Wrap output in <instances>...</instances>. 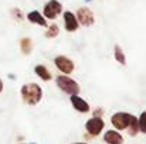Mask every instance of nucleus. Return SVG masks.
Here are the masks:
<instances>
[{
	"label": "nucleus",
	"instance_id": "f257e3e1",
	"mask_svg": "<svg viewBox=\"0 0 146 144\" xmlns=\"http://www.w3.org/2000/svg\"><path fill=\"white\" fill-rule=\"evenodd\" d=\"M43 88L37 82H27L23 84L20 88V96L21 100L29 106H36L43 100Z\"/></svg>",
	"mask_w": 146,
	"mask_h": 144
},
{
	"label": "nucleus",
	"instance_id": "f03ea898",
	"mask_svg": "<svg viewBox=\"0 0 146 144\" xmlns=\"http://www.w3.org/2000/svg\"><path fill=\"white\" fill-rule=\"evenodd\" d=\"M54 81H55L57 88H58L61 92H64L65 95H68V96L80 95V92H81L80 84H78L74 78H71V75L60 74V75H57V76L54 78Z\"/></svg>",
	"mask_w": 146,
	"mask_h": 144
},
{
	"label": "nucleus",
	"instance_id": "7ed1b4c3",
	"mask_svg": "<svg viewBox=\"0 0 146 144\" xmlns=\"http://www.w3.org/2000/svg\"><path fill=\"white\" fill-rule=\"evenodd\" d=\"M64 11V6L60 0H48L43 6V16L48 21H55Z\"/></svg>",
	"mask_w": 146,
	"mask_h": 144
},
{
	"label": "nucleus",
	"instance_id": "20e7f679",
	"mask_svg": "<svg viewBox=\"0 0 146 144\" xmlns=\"http://www.w3.org/2000/svg\"><path fill=\"white\" fill-rule=\"evenodd\" d=\"M54 66L64 75H72L75 72V62L67 55H57L54 58Z\"/></svg>",
	"mask_w": 146,
	"mask_h": 144
},
{
	"label": "nucleus",
	"instance_id": "39448f33",
	"mask_svg": "<svg viewBox=\"0 0 146 144\" xmlns=\"http://www.w3.org/2000/svg\"><path fill=\"white\" fill-rule=\"evenodd\" d=\"M77 20L80 23V26L82 27H92L97 21L95 18V13L92 11V9H90L88 6H81L77 9Z\"/></svg>",
	"mask_w": 146,
	"mask_h": 144
},
{
	"label": "nucleus",
	"instance_id": "423d86ee",
	"mask_svg": "<svg viewBox=\"0 0 146 144\" xmlns=\"http://www.w3.org/2000/svg\"><path fill=\"white\" fill-rule=\"evenodd\" d=\"M132 116L133 114H131L128 112H116V113H113L111 116V123H112L115 130L122 132V130L128 129V126H129V123L132 120Z\"/></svg>",
	"mask_w": 146,
	"mask_h": 144
},
{
	"label": "nucleus",
	"instance_id": "0eeeda50",
	"mask_svg": "<svg viewBox=\"0 0 146 144\" xmlns=\"http://www.w3.org/2000/svg\"><path fill=\"white\" fill-rule=\"evenodd\" d=\"M105 129V122L102 117H97V116H92L91 119H88L85 122V130L87 133L91 136V137H97L99 136Z\"/></svg>",
	"mask_w": 146,
	"mask_h": 144
},
{
	"label": "nucleus",
	"instance_id": "6e6552de",
	"mask_svg": "<svg viewBox=\"0 0 146 144\" xmlns=\"http://www.w3.org/2000/svg\"><path fill=\"white\" fill-rule=\"evenodd\" d=\"M61 16H62V24H64V28L67 33H75L81 27L77 20L75 13H72L71 10H64Z\"/></svg>",
	"mask_w": 146,
	"mask_h": 144
},
{
	"label": "nucleus",
	"instance_id": "1a4fd4ad",
	"mask_svg": "<svg viewBox=\"0 0 146 144\" xmlns=\"http://www.w3.org/2000/svg\"><path fill=\"white\" fill-rule=\"evenodd\" d=\"M26 20L31 24H36L38 27H47L48 26V20L43 16V13L40 10H30L27 14H26Z\"/></svg>",
	"mask_w": 146,
	"mask_h": 144
},
{
	"label": "nucleus",
	"instance_id": "9d476101",
	"mask_svg": "<svg viewBox=\"0 0 146 144\" xmlns=\"http://www.w3.org/2000/svg\"><path fill=\"white\" fill-rule=\"evenodd\" d=\"M70 102H71V106L80 112V113H90L91 112V106L90 103L80 95H71L70 96Z\"/></svg>",
	"mask_w": 146,
	"mask_h": 144
},
{
	"label": "nucleus",
	"instance_id": "9b49d317",
	"mask_svg": "<svg viewBox=\"0 0 146 144\" xmlns=\"http://www.w3.org/2000/svg\"><path fill=\"white\" fill-rule=\"evenodd\" d=\"M34 74L37 75V78H40L43 82H50V81H52V74H51V71L48 69V66L47 65H44V64H36L34 65Z\"/></svg>",
	"mask_w": 146,
	"mask_h": 144
},
{
	"label": "nucleus",
	"instance_id": "f8f14e48",
	"mask_svg": "<svg viewBox=\"0 0 146 144\" xmlns=\"http://www.w3.org/2000/svg\"><path fill=\"white\" fill-rule=\"evenodd\" d=\"M104 141L106 144H123V136L119 130H106L104 134Z\"/></svg>",
	"mask_w": 146,
	"mask_h": 144
},
{
	"label": "nucleus",
	"instance_id": "ddd939ff",
	"mask_svg": "<svg viewBox=\"0 0 146 144\" xmlns=\"http://www.w3.org/2000/svg\"><path fill=\"white\" fill-rule=\"evenodd\" d=\"M19 45H20V51H21L23 55H30L33 52V49H34V43H33V40L30 37L20 38Z\"/></svg>",
	"mask_w": 146,
	"mask_h": 144
},
{
	"label": "nucleus",
	"instance_id": "4468645a",
	"mask_svg": "<svg viewBox=\"0 0 146 144\" xmlns=\"http://www.w3.org/2000/svg\"><path fill=\"white\" fill-rule=\"evenodd\" d=\"M60 26L55 23V21H51L48 26L46 27V33H44V37L48 38V40H52V38H57L60 36Z\"/></svg>",
	"mask_w": 146,
	"mask_h": 144
},
{
	"label": "nucleus",
	"instance_id": "2eb2a0df",
	"mask_svg": "<svg viewBox=\"0 0 146 144\" xmlns=\"http://www.w3.org/2000/svg\"><path fill=\"white\" fill-rule=\"evenodd\" d=\"M113 58H115V61L119 65L126 66V55H125V51L122 49V47L119 44H115L113 45Z\"/></svg>",
	"mask_w": 146,
	"mask_h": 144
},
{
	"label": "nucleus",
	"instance_id": "dca6fc26",
	"mask_svg": "<svg viewBox=\"0 0 146 144\" xmlns=\"http://www.w3.org/2000/svg\"><path fill=\"white\" fill-rule=\"evenodd\" d=\"M126 130H128V134L132 136V137H135L139 133V123H138V117L136 116H132V120H131V123H129Z\"/></svg>",
	"mask_w": 146,
	"mask_h": 144
},
{
	"label": "nucleus",
	"instance_id": "f3484780",
	"mask_svg": "<svg viewBox=\"0 0 146 144\" xmlns=\"http://www.w3.org/2000/svg\"><path fill=\"white\" fill-rule=\"evenodd\" d=\"M10 16H11V18H13L14 21H19V23L24 21V18H26V16L23 14L21 9H19V7H13V9L10 10Z\"/></svg>",
	"mask_w": 146,
	"mask_h": 144
},
{
	"label": "nucleus",
	"instance_id": "a211bd4d",
	"mask_svg": "<svg viewBox=\"0 0 146 144\" xmlns=\"http://www.w3.org/2000/svg\"><path fill=\"white\" fill-rule=\"evenodd\" d=\"M138 123H139V133L146 134V110H143V112L139 114Z\"/></svg>",
	"mask_w": 146,
	"mask_h": 144
},
{
	"label": "nucleus",
	"instance_id": "6ab92c4d",
	"mask_svg": "<svg viewBox=\"0 0 146 144\" xmlns=\"http://www.w3.org/2000/svg\"><path fill=\"white\" fill-rule=\"evenodd\" d=\"M102 114H104V109H102V107H97V109H94V116H97V117H102Z\"/></svg>",
	"mask_w": 146,
	"mask_h": 144
},
{
	"label": "nucleus",
	"instance_id": "aec40b11",
	"mask_svg": "<svg viewBox=\"0 0 146 144\" xmlns=\"http://www.w3.org/2000/svg\"><path fill=\"white\" fill-rule=\"evenodd\" d=\"M7 78L11 79V81H16V75L14 74H7Z\"/></svg>",
	"mask_w": 146,
	"mask_h": 144
},
{
	"label": "nucleus",
	"instance_id": "412c9836",
	"mask_svg": "<svg viewBox=\"0 0 146 144\" xmlns=\"http://www.w3.org/2000/svg\"><path fill=\"white\" fill-rule=\"evenodd\" d=\"M3 89H4V82L1 81V78H0V93L3 92Z\"/></svg>",
	"mask_w": 146,
	"mask_h": 144
},
{
	"label": "nucleus",
	"instance_id": "4be33fe9",
	"mask_svg": "<svg viewBox=\"0 0 146 144\" xmlns=\"http://www.w3.org/2000/svg\"><path fill=\"white\" fill-rule=\"evenodd\" d=\"M85 3H91V1H94V0H84Z\"/></svg>",
	"mask_w": 146,
	"mask_h": 144
},
{
	"label": "nucleus",
	"instance_id": "5701e85b",
	"mask_svg": "<svg viewBox=\"0 0 146 144\" xmlns=\"http://www.w3.org/2000/svg\"><path fill=\"white\" fill-rule=\"evenodd\" d=\"M72 144H88V143H72Z\"/></svg>",
	"mask_w": 146,
	"mask_h": 144
}]
</instances>
